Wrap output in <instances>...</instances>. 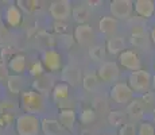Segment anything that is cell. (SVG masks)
Segmentation results:
<instances>
[{
	"label": "cell",
	"mask_w": 155,
	"mask_h": 135,
	"mask_svg": "<svg viewBox=\"0 0 155 135\" xmlns=\"http://www.w3.org/2000/svg\"><path fill=\"white\" fill-rule=\"evenodd\" d=\"M15 128H16L18 135H38L41 133V120L37 115H30V113H23L18 116L15 122Z\"/></svg>",
	"instance_id": "cell-1"
},
{
	"label": "cell",
	"mask_w": 155,
	"mask_h": 135,
	"mask_svg": "<svg viewBox=\"0 0 155 135\" xmlns=\"http://www.w3.org/2000/svg\"><path fill=\"white\" fill-rule=\"evenodd\" d=\"M20 103H22V107L26 111V113H30V115H35V113L42 112L45 108L43 95L35 92L34 89L23 92L22 97H20Z\"/></svg>",
	"instance_id": "cell-2"
},
{
	"label": "cell",
	"mask_w": 155,
	"mask_h": 135,
	"mask_svg": "<svg viewBox=\"0 0 155 135\" xmlns=\"http://www.w3.org/2000/svg\"><path fill=\"white\" fill-rule=\"evenodd\" d=\"M151 74L146 70H138V72H131L130 77H128V85L134 92L138 93H144L150 89L151 86Z\"/></svg>",
	"instance_id": "cell-3"
},
{
	"label": "cell",
	"mask_w": 155,
	"mask_h": 135,
	"mask_svg": "<svg viewBox=\"0 0 155 135\" xmlns=\"http://www.w3.org/2000/svg\"><path fill=\"white\" fill-rule=\"evenodd\" d=\"M111 97L119 104H130L134 99V91L126 83H117L112 86Z\"/></svg>",
	"instance_id": "cell-4"
},
{
	"label": "cell",
	"mask_w": 155,
	"mask_h": 135,
	"mask_svg": "<svg viewBox=\"0 0 155 135\" xmlns=\"http://www.w3.org/2000/svg\"><path fill=\"white\" fill-rule=\"evenodd\" d=\"M109 10L115 19H128L134 12V3L131 0H113Z\"/></svg>",
	"instance_id": "cell-5"
},
{
	"label": "cell",
	"mask_w": 155,
	"mask_h": 135,
	"mask_svg": "<svg viewBox=\"0 0 155 135\" xmlns=\"http://www.w3.org/2000/svg\"><path fill=\"white\" fill-rule=\"evenodd\" d=\"M71 5H70V2L68 0H54V2L50 3L49 5V11H50V15L54 18L55 20H62L68 19L70 16V12H71Z\"/></svg>",
	"instance_id": "cell-6"
},
{
	"label": "cell",
	"mask_w": 155,
	"mask_h": 135,
	"mask_svg": "<svg viewBox=\"0 0 155 135\" xmlns=\"http://www.w3.org/2000/svg\"><path fill=\"white\" fill-rule=\"evenodd\" d=\"M119 62L123 68L131 72H138L142 69V61L139 58V54L134 50H124L119 56Z\"/></svg>",
	"instance_id": "cell-7"
},
{
	"label": "cell",
	"mask_w": 155,
	"mask_h": 135,
	"mask_svg": "<svg viewBox=\"0 0 155 135\" xmlns=\"http://www.w3.org/2000/svg\"><path fill=\"white\" fill-rule=\"evenodd\" d=\"M42 64L49 72H58L62 66V57L57 50L47 49L42 54Z\"/></svg>",
	"instance_id": "cell-8"
},
{
	"label": "cell",
	"mask_w": 155,
	"mask_h": 135,
	"mask_svg": "<svg viewBox=\"0 0 155 135\" xmlns=\"http://www.w3.org/2000/svg\"><path fill=\"white\" fill-rule=\"evenodd\" d=\"M119 76H120V69L113 61L104 62L99 69V77L104 83H113L119 79Z\"/></svg>",
	"instance_id": "cell-9"
},
{
	"label": "cell",
	"mask_w": 155,
	"mask_h": 135,
	"mask_svg": "<svg viewBox=\"0 0 155 135\" xmlns=\"http://www.w3.org/2000/svg\"><path fill=\"white\" fill-rule=\"evenodd\" d=\"M134 10L140 18L150 19L155 12V3L153 0H136L134 3Z\"/></svg>",
	"instance_id": "cell-10"
},
{
	"label": "cell",
	"mask_w": 155,
	"mask_h": 135,
	"mask_svg": "<svg viewBox=\"0 0 155 135\" xmlns=\"http://www.w3.org/2000/svg\"><path fill=\"white\" fill-rule=\"evenodd\" d=\"M74 39L78 45H88L93 39V30L89 25H78L74 30Z\"/></svg>",
	"instance_id": "cell-11"
},
{
	"label": "cell",
	"mask_w": 155,
	"mask_h": 135,
	"mask_svg": "<svg viewBox=\"0 0 155 135\" xmlns=\"http://www.w3.org/2000/svg\"><path fill=\"white\" fill-rule=\"evenodd\" d=\"M4 19L8 26L19 27L22 25V20H23V15H22L20 8L18 5H8L4 14Z\"/></svg>",
	"instance_id": "cell-12"
},
{
	"label": "cell",
	"mask_w": 155,
	"mask_h": 135,
	"mask_svg": "<svg viewBox=\"0 0 155 135\" xmlns=\"http://www.w3.org/2000/svg\"><path fill=\"white\" fill-rule=\"evenodd\" d=\"M32 88L38 93H49L53 88H54V81L51 77H49L47 74H42V76L37 77L32 81Z\"/></svg>",
	"instance_id": "cell-13"
},
{
	"label": "cell",
	"mask_w": 155,
	"mask_h": 135,
	"mask_svg": "<svg viewBox=\"0 0 155 135\" xmlns=\"http://www.w3.org/2000/svg\"><path fill=\"white\" fill-rule=\"evenodd\" d=\"M61 77H62V81L70 86L77 85L81 81V73H80V70L76 66H71V65L64 68Z\"/></svg>",
	"instance_id": "cell-14"
},
{
	"label": "cell",
	"mask_w": 155,
	"mask_h": 135,
	"mask_svg": "<svg viewBox=\"0 0 155 135\" xmlns=\"http://www.w3.org/2000/svg\"><path fill=\"white\" fill-rule=\"evenodd\" d=\"M76 112L71 108H64V110L59 111V124L62 127H65L66 130H71L74 127V123H76Z\"/></svg>",
	"instance_id": "cell-15"
},
{
	"label": "cell",
	"mask_w": 155,
	"mask_h": 135,
	"mask_svg": "<svg viewBox=\"0 0 155 135\" xmlns=\"http://www.w3.org/2000/svg\"><path fill=\"white\" fill-rule=\"evenodd\" d=\"M26 66H27V58L23 54H15L14 57H11L10 64H8V69L14 72V74L23 73Z\"/></svg>",
	"instance_id": "cell-16"
},
{
	"label": "cell",
	"mask_w": 155,
	"mask_h": 135,
	"mask_svg": "<svg viewBox=\"0 0 155 135\" xmlns=\"http://www.w3.org/2000/svg\"><path fill=\"white\" fill-rule=\"evenodd\" d=\"M61 127L58 120L45 118L41 120V130L45 135H61Z\"/></svg>",
	"instance_id": "cell-17"
},
{
	"label": "cell",
	"mask_w": 155,
	"mask_h": 135,
	"mask_svg": "<svg viewBox=\"0 0 155 135\" xmlns=\"http://www.w3.org/2000/svg\"><path fill=\"white\" fill-rule=\"evenodd\" d=\"M117 19L113 16H103L99 22V29L104 34H113L117 30Z\"/></svg>",
	"instance_id": "cell-18"
},
{
	"label": "cell",
	"mask_w": 155,
	"mask_h": 135,
	"mask_svg": "<svg viewBox=\"0 0 155 135\" xmlns=\"http://www.w3.org/2000/svg\"><path fill=\"white\" fill-rule=\"evenodd\" d=\"M126 49V41L123 37H112L107 42V50L111 54H121Z\"/></svg>",
	"instance_id": "cell-19"
},
{
	"label": "cell",
	"mask_w": 155,
	"mask_h": 135,
	"mask_svg": "<svg viewBox=\"0 0 155 135\" xmlns=\"http://www.w3.org/2000/svg\"><path fill=\"white\" fill-rule=\"evenodd\" d=\"M53 99H54L58 104L68 100V99H69V85L65 83L55 84L54 88H53Z\"/></svg>",
	"instance_id": "cell-20"
},
{
	"label": "cell",
	"mask_w": 155,
	"mask_h": 135,
	"mask_svg": "<svg viewBox=\"0 0 155 135\" xmlns=\"http://www.w3.org/2000/svg\"><path fill=\"white\" fill-rule=\"evenodd\" d=\"M71 15L78 25H85L91 18V11L86 5H77L71 10Z\"/></svg>",
	"instance_id": "cell-21"
},
{
	"label": "cell",
	"mask_w": 155,
	"mask_h": 135,
	"mask_svg": "<svg viewBox=\"0 0 155 135\" xmlns=\"http://www.w3.org/2000/svg\"><path fill=\"white\" fill-rule=\"evenodd\" d=\"M7 85H8V89L10 92L12 93H20L23 91V86H25V81L20 77V74H12V76L8 77L7 80Z\"/></svg>",
	"instance_id": "cell-22"
},
{
	"label": "cell",
	"mask_w": 155,
	"mask_h": 135,
	"mask_svg": "<svg viewBox=\"0 0 155 135\" xmlns=\"http://www.w3.org/2000/svg\"><path fill=\"white\" fill-rule=\"evenodd\" d=\"M127 112L130 113L131 118L140 119L142 116L144 115V104H143L140 100H132L130 104H128Z\"/></svg>",
	"instance_id": "cell-23"
},
{
	"label": "cell",
	"mask_w": 155,
	"mask_h": 135,
	"mask_svg": "<svg viewBox=\"0 0 155 135\" xmlns=\"http://www.w3.org/2000/svg\"><path fill=\"white\" fill-rule=\"evenodd\" d=\"M124 119H126V113L123 111H112L108 115V123L112 127H121L124 124Z\"/></svg>",
	"instance_id": "cell-24"
},
{
	"label": "cell",
	"mask_w": 155,
	"mask_h": 135,
	"mask_svg": "<svg viewBox=\"0 0 155 135\" xmlns=\"http://www.w3.org/2000/svg\"><path fill=\"white\" fill-rule=\"evenodd\" d=\"M97 84H99V81H97V77L94 74H86L84 79H82V85H84V88L86 91H91V92L94 91Z\"/></svg>",
	"instance_id": "cell-25"
},
{
	"label": "cell",
	"mask_w": 155,
	"mask_h": 135,
	"mask_svg": "<svg viewBox=\"0 0 155 135\" xmlns=\"http://www.w3.org/2000/svg\"><path fill=\"white\" fill-rule=\"evenodd\" d=\"M94 119H96V113L91 108L84 110L81 112V115H80V120H81L82 124H91L92 122H94Z\"/></svg>",
	"instance_id": "cell-26"
},
{
	"label": "cell",
	"mask_w": 155,
	"mask_h": 135,
	"mask_svg": "<svg viewBox=\"0 0 155 135\" xmlns=\"http://www.w3.org/2000/svg\"><path fill=\"white\" fill-rule=\"evenodd\" d=\"M16 4L19 8L27 11V12H32L34 10L38 8V2H32V0H19Z\"/></svg>",
	"instance_id": "cell-27"
},
{
	"label": "cell",
	"mask_w": 155,
	"mask_h": 135,
	"mask_svg": "<svg viewBox=\"0 0 155 135\" xmlns=\"http://www.w3.org/2000/svg\"><path fill=\"white\" fill-rule=\"evenodd\" d=\"M131 43L136 47H147L148 46V38L146 34L143 35H132L131 37Z\"/></svg>",
	"instance_id": "cell-28"
},
{
	"label": "cell",
	"mask_w": 155,
	"mask_h": 135,
	"mask_svg": "<svg viewBox=\"0 0 155 135\" xmlns=\"http://www.w3.org/2000/svg\"><path fill=\"white\" fill-rule=\"evenodd\" d=\"M138 135H155V127L150 122H143L138 128Z\"/></svg>",
	"instance_id": "cell-29"
},
{
	"label": "cell",
	"mask_w": 155,
	"mask_h": 135,
	"mask_svg": "<svg viewBox=\"0 0 155 135\" xmlns=\"http://www.w3.org/2000/svg\"><path fill=\"white\" fill-rule=\"evenodd\" d=\"M89 56H91L92 59H94V61H100V59H103L104 56H105V53H104V47L91 46V49H89Z\"/></svg>",
	"instance_id": "cell-30"
},
{
	"label": "cell",
	"mask_w": 155,
	"mask_h": 135,
	"mask_svg": "<svg viewBox=\"0 0 155 135\" xmlns=\"http://www.w3.org/2000/svg\"><path fill=\"white\" fill-rule=\"evenodd\" d=\"M30 74H31V76H34L35 79H37V77H39V76H42V74H45V66H43L42 62L35 61L34 64L30 66Z\"/></svg>",
	"instance_id": "cell-31"
},
{
	"label": "cell",
	"mask_w": 155,
	"mask_h": 135,
	"mask_svg": "<svg viewBox=\"0 0 155 135\" xmlns=\"http://www.w3.org/2000/svg\"><path fill=\"white\" fill-rule=\"evenodd\" d=\"M15 107L11 101H3L2 104H0V116H3V115H11V116H14L12 113L15 112Z\"/></svg>",
	"instance_id": "cell-32"
},
{
	"label": "cell",
	"mask_w": 155,
	"mask_h": 135,
	"mask_svg": "<svg viewBox=\"0 0 155 135\" xmlns=\"http://www.w3.org/2000/svg\"><path fill=\"white\" fill-rule=\"evenodd\" d=\"M119 135H138V130L132 123H126L120 127L119 130Z\"/></svg>",
	"instance_id": "cell-33"
},
{
	"label": "cell",
	"mask_w": 155,
	"mask_h": 135,
	"mask_svg": "<svg viewBox=\"0 0 155 135\" xmlns=\"http://www.w3.org/2000/svg\"><path fill=\"white\" fill-rule=\"evenodd\" d=\"M8 77H10V69L4 62H0V83L8 80Z\"/></svg>",
	"instance_id": "cell-34"
},
{
	"label": "cell",
	"mask_w": 155,
	"mask_h": 135,
	"mask_svg": "<svg viewBox=\"0 0 155 135\" xmlns=\"http://www.w3.org/2000/svg\"><path fill=\"white\" fill-rule=\"evenodd\" d=\"M131 31H132V35H143L146 34V30L144 27L142 25H134L132 29H131Z\"/></svg>",
	"instance_id": "cell-35"
},
{
	"label": "cell",
	"mask_w": 155,
	"mask_h": 135,
	"mask_svg": "<svg viewBox=\"0 0 155 135\" xmlns=\"http://www.w3.org/2000/svg\"><path fill=\"white\" fill-rule=\"evenodd\" d=\"M151 41H153V43L155 45V26L153 27V30H151Z\"/></svg>",
	"instance_id": "cell-36"
},
{
	"label": "cell",
	"mask_w": 155,
	"mask_h": 135,
	"mask_svg": "<svg viewBox=\"0 0 155 135\" xmlns=\"http://www.w3.org/2000/svg\"><path fill=\"white\" fill-rule=\"evenodd\" d=\"M151 85L155 88V76H153V79H151Z\"/></svg>",
	"instance_id": "cell-37"
},
{
	"label": "cell",
	"mask_w": 155,
	"mask_h": 135,
	"mask_svg": "<svg viewBox=\"0 0 155 135\" xmlns=\"http://www.w3.org/2000/svg\"><path fill=\"white\" fill-rule=\"evenodd\" d=\"M0 27H2V14H0Z\"/></svg>",
	"instance_id": "cell-38"
},
{
	"label": "cell",
	"mask_w": 155,
	"mask_h": 135,
	"mask_svg": "<svg viewBox=\"0 0 155 135\" xmlns=\"http://www.w3.org/2000/svg\"><path fill=\"white\" fill-rule=\"evenodd\" d=\"M154 66H155V61H154Z\"/></svg>",
	"instance_id": "cell-39"
},
{
	"label": "cell",
	"mask_w": 155,
	"mask_h": 135,
	"mask_svg": "<svg viewBox=\"0 0 155 135\" xmlns=\"http://www.w3.org/2000/svg\"><path fill=\"white\" fill-rule=\"evenodd\" d=\"M107 135H111V134H107Z\"/></svg>",
	"instance_id": "cell-40"
}]
</instances>
